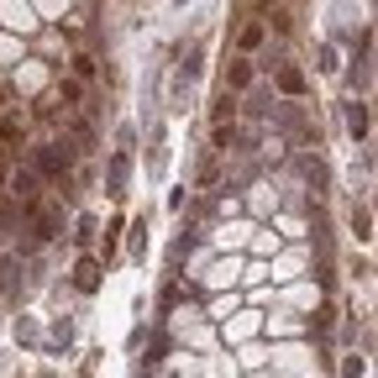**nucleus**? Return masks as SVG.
Here are the masks:
<instances>
[{"mask_svg":"<svg viewBox=\"0 0 378 378\" xmlns=\"http://www.w3.org/2000/svg\"><path fill=\"white\" fill-rule=\"evenodd\" d=\"M74 152L79 148H63V142H48V148H37V174H63L74 163Z\"/></svg>","mask_w":378,"mask_h":378,"instance_id":"nucleus-1","label":"nucleus"},{"mask_svg":"<svg viewBox=\"0 0 378 378\" xmlns=\"http://www.w3.org/2000/svg\"><path fill=\"white\" fill-rule=\"evenodd\" d=\"M11 195H16L21 205H37V174H32V169H16V174H11Z\"/></svg>","mask_w":378,"mask_h":378,"instance_id":"nucleus-2","label":"nucleus"},{"mask_svg":"<svg viewBox=\"0 0 378 378\" xmlns=\"http://www.w3.org/2000/svg\"><path fill=\"white\" fill-rule=\"evenodd\" d=\"M252 84V63H231L226 69V90H247Z\"/></svg>","mask_w":378,"mask_h":378,"instance_id":"nucleus-3","label":"nucleus"},{"mask_svg":"<svg viewBox=\"0 0 378 378\" xmlns=\"http://www.w3.org/2000/svg\"><path fill=\"white\" fill-rule=\"evenodd\" d=\"M74 284H79V289H84V294H95V289H100V268H95V263H90V258H84V263H79V279H74Z\"/></svg>","mask_w":378,"mask_h":378,"instance_id":"nucleus-4","label":"nucleus"},{"mask_svg":"<svg viewBox=\"0 0 378 378\" xmlns=\"http://www.w3.org/2000/svg\"><path fill=\"white\" fill-rule=\"evenodd\" d=\"M279 90L284 95H299V90H305V74H299V69H279Z\"/></svg>","mask_w":378,"mask_h":378,"instance_id":"nucleus-5","label":"nucleus"},{"mask_svg":"<svg viewBox=\"0 0 378 378\" xmlns=\"http://www.w3.org/2000/svg\"><path fill=\"white\" fill-rule=\"evenodd\" d=\"M121 184H126V152H116V158H110V189L121 195Z\"/></svg>","mask_w":378,"mask_h":378,"instance_id":"nucleus-6","label":"nucleus"},{"mask_svg":"<svg viewBox=\"0 0 378 378\" xmlns=\"http://www.w3.org/2000/svg\"><path fill=\"white\" fill-rule=\"evenodd\" d=\"M347 126L358 131V137H363V131H368V116H363V105H352V110H347Z\"/></svg>","mask_w":378,"mask_h":378,"instance_id":"nucleus-7","label":"nucleus"},{"mask_svg":"<svg viewBox=\"0 0 378 378\" xmlns=\"http://www.w3.org/2000/svg\"><path fill=\"white\" fill-rule=\"evenodd\" d=\"M258 42H263V27H258V21H252V27H242V48H258Z\"/></svg>","mask_w":378,"mask_h":378,"instance_id":"nucleus-8","label":"nucleus"},{"mask_svg":"<svg viewBox=\"0 0 378 378\" xmlns=\"http://www.w3.org/2000/svg\"><path fill=\"white\" fill-rule=\"evenodd\" d=\"M0 137L16 142V137H21V121H16V116H6V121H0Z\"/></svg>","mask_w":378,"mask_h":378,"instance_id":"nucleus-9","label":"nucleus"},{"mask_svg":"<svg viewBox=\"0 0 378 378\" xmlns=\"http://www.w3.org/2000/svg\"><path fill=\"white\" fill-rule=\"evenodd\" d=\"M0 179H11V174H6V152H0Z\"/></svg>","mask_w":378,"mask_h":378,"instance_id":"nucleus-10","label":"nucleus"},{"mask_svg":"<svg viewBox=\"0 0 378 378\" xmlns=\"http://www.w3.org/2000/svg\"><path fill=\"white\" fill-rule=\"evenodd\" d=\"M0 110H6V84H0Z\"/></svg>","mask_w":378,"mask_h":378,"instance_id":"nucleus-11","label":"nucleus"}]
</instances>
